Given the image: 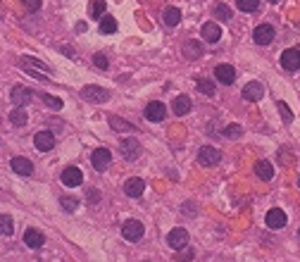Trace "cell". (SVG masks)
<instances>
[{"label":"cell","mask_w":300,"mask_h":262,"mask_svg":"<svg viewBox=\"0 0 300 262\" xmlns=\"http://www.w3.org/2000/svg\"><path fill=\"white\" fill-rule=\"evenodd\" d=\"M219 160H222V152L217 148H212V145H203L198 150V162L203 167H215L219 165Z\"/></svg>","instance_id":"1"},{"label":"cell","mask_w":300,"mask_h":262,"mask_svg":"<svg viewBox=\"0 0 300 262\" xmlns=\"http://www.w3.org/2000/svg\"><path fill=\"white\" fill-rule=\"evenodd\" d=\"M119 150H122V155L129 162H134V160H138V155H141V143H138L136 138H122L119 141Z\"/></svg>","instance_id":"2"},{"label":"cell","mask_w":300,"mask_h":262,"mask_svg":"<svg viewBox=\"0 0 300 262\" xmlns=\"http://www.w3.org/2000/svg\"><path fill=\"white\" fill-rule=\"evenodd\" d=\"M81 98L89 103H105L110 98V91L100 89V86H83L81 89Z\"/></svg>","instance_id":"3"},{"label":"cell","mask_w":300,"mask_h":262,"mask_svg":"<svg viewBox=\"0 0 300 262\" xmlns=\"http://www.w3.org/2000/svg\"><path fill=\"white\" fill-rule=\"evenodd\" d=\"M143 231L145 229L138 220H129L122 227V236L126 238V241H141V238H143Z\"/></svg>","instance_id":"4"},{"label":"cell","mask_w":300,"mask_h":262,"mask_svg":"<svg viewBox=\"0 0 300 262\" xmlns=\"http://www.w3.org/2000/svg\"><path fill=\"white\" fill-rule=\"evenodd\" d=\"M281 67L286 72H298L300 69V50L295 48H288L281 53Z\"/></svg>","instance_id":"5"},{"label":"cell","mask_w":300,"mask_h":262,"mask_svg":"<svg viewBox=\"0 0 300 262\" xmlns=\"http://www.w3.org/2000/svg\"><path fill=\"white\" fill-rule=\"evenodd\" d=\"M252 41L258 43V46H269V43L274 41V27H269V24H260V27H255V31H252Z\"/></svg>","instance_id":"6"},{"label":"cell","mask_w":300,"mask_h":262,"mask_svg":"<svg viewBox=\"0 0 300 262\" xmlns=\"http://www.w3.org/2000/svg\"><path fill=\"white\" fill-rule=\"evenodd\" d=\"M10 98H12V103L17 105V107H24V105H29L34 100V91L24 89V86H14V89L10 91Z\"/></svg>","instance_id":"7"},{"label":"cell","mask_w":300,"mask_h":262,"mask_svg":"<svg viewBox=\"0 0 300 262\" xmlns=\"http://www.w3.org/2000/svg\"><path fill=\"white\" fill-rule=\"evenodd\" d=\"M167 243H169V248H174V250L184 248L186 243H188V231H186V229H181V227L172 229L169 236H167Z\"/></svg>","instance_id":"8"},{"label":"cell","mask_w":300,"mask_h":262,"mask_svg":"<svg viewBox=\"0 0 300 262\" xmlns=\"http://www.w3.org/2000/svg\"><path fill=\"white\" fill-rule=\"evenodd\" d=\"M10 167H12V172L19 174V177H31V174H34V162L27 158H12L10 160Z\"/></svg>","instance_id":"9"},{"label":"cell","mask_w":300,"mask_h":262,"mask_svg":"<svg viewBox=\"0 0 300 262\" xmlns=\"http://www.w3.org/2000/svg\"><path fill=\"white\" fill-rule=\"evenodd\" d=\"M243 98L246 100H250V103H258V100H262L265 98V86L260 81H250L243 86Z\"/></svg>","instance_id":"10"},{"label":"cell","mask_w":300,"mask_h":262,"mask_svg":"<svg viewBox=\"0 0 300 262\" xmlns=\"http://www.w3.org/2000/svg\"><path fill=\"white\" fill-rule=\"evenodd\" d=\"M110 160H112V155H110L108 148H98V150H93V155H91V162H93V167H96L98 172H105V169H108Z\"/></svg>","instance_id":"11"},{"label":"cell","mask_w":300,"mask_h":262,"mask_svg":"<svg viewBox=\"0 0 300 262\" xmlns=\"http://www.w3.org/2000/svg\"><path fill=\"white\" fill-rule=\"evenodd\" d=\"M215 79L219 83H224V86H231L233 79H236V72H233L231 64H217L215 67Z\"/></svg>","instance_id":"12"},{"label":"cell","mask_w":300,"mask_h":262,"mask_svg":"<svg viewBox=\"0 0 300 262\" xmlns=\"http://www.w3.org/2000/svg\"><path fill=\"white\" fill-rule=\"evenodd\" d=\"M265 222H267V227L269 229H281V227H286V212H281L279 207H272L269 212H267V217H265Z\"/></svg>","instance_id":"13"},{"label":"cell","mask_w":300,"mask_h":262,"mask_svg":"<svg viewBox=\"0 0 300 262\" xmlns=\"http://www.w3.org/2000/svg\"><path fill=\"white\" fill-rule=\"evenodd\" d=\"M145 191V181L138 179V177H131L126 184H124V193L129 195V198H141Z\"/></svg>","instance_id":"14"},{"label":"cell","mask_w":300,"mask_h":262,"mask_svg":"<svg viewBox=\"0 0 300 262\" xmlns=\"http://www.w3.org/2000/svg\"><path fill=\"white\" fill-rule=\"evenodd\" d=\"M81 181H83V174H81V169H76V167H67V169L62 172V184H65V186L74 188V186H79Z\"/></svg>","instance_id":"15"},{"label":"cell","mask_w":300,"mask_h":262,"mask_svg":"<svg viewBox=\"0 0 300 262\" xmlns=\"http://www.w3.org/2000/svg\"><path fill=\"white\" fill-rule=\"evenodd\" d=\"M167 117V107H164L162 103H148V107H145V119H150V122H162V119Z\"/></svg>","instance_id":"16"},{"label":"cell","mask_w":300,"mask_h":262,"mask_svg":"<svg viewBox=\"0 0 300 262\" xmlns=\"http://www.w3.org/2000/svg\"><path fill=\"white\" fill-rule=\"evenodd\" d=\"M200 34H203V38L207 43H217L219 38H222V29H219V24H215V21H207V24H203Z\"/></svg>","instance_id":"17"},{"label":"cell","mask_w":300,"mask_h":262,"mask_svg":"<svg viewBox=\"0 0 300 262\" xmlns=\"http://www.w3.org/2000/svg\"><path fill=\"white\" fill-rule=\"evenodd\" d=\"M34 143H36V148L38 150H50L55 145V134L53 131H38L34 136Z\"/></svg>","instance_id":"18"},{"label":"cell","mask_w":300,"mask_h":262,"mask_svg":"<svg viewBox=\"0 0 300 262\" xmlns=\"http://www.w3.org/2000/svg\"><path fill=\"white\" fill-rule=\"evenodd\" d=\"M24 243H27L29 248H41L43 243H46V236L41 231H36V229H29L27 234H24Z\"/></svg>","instance_id":"19"},{"label":"cell","mask_w":300,"mask_h":262,"mask_svg":"<svg viewBox=\"0 0 300 262\" xmlns=\"http://www.w3.org/2000/svg\"><path fill=\"white\" fill-rule=\"evenodd\" d=\"M255 174H258V179L269 181L274 177V167L267 160H260V162H255Z\"/></svg>","instance_id":"20"},{"label":"cell","mask_w":300,"mask_h":262,"mask_svg":"<svg viewBox=\"0 0 300 262\" xmlns=\"http://www.w3.org/2000/svg\"><path fill=\"white\" fill-rule=\"evenodd\" d=\"M174 112H177L179 117L188 115V112H191V98H188V96H179V98H174Z\"/></svg>","instance_id":"21"},{"label":"cell","mask_w":300,"mask_h":262,"mask_svg":"<svg viewBox=\"0 0 300 262\" xmlns=\"http://www.w3.org/2000/svg\"><path fill=\"white\" fill-rule=\"evenodd\" d=\"M184 55L188 57V60H196V57H200V55H203V43H200V41H186Z\"/></svg>","instance_id":"22"},{"label":"cell","mask_w":300,"mask_h":262,"mask_svg":"<svg viewBox=\"0 0 300 262\" xmlns=\"http://www.w3.org/2000/svg\"><path fill=\"white\" fill-rule=\"evenodd\" d=\"M162 19H164L167 27H177L179 21H181V12H179L177 7H167V10L162 12Z\"/></svg>","instance_id":"23"},{"label":"cell","mask_w":300,"mask_h":262,"mask_svg":"<svg viewBox=\"0 0 300 262\" xmlns=\"http://www.w3.org/2000/svg\"><path fill=\"white\" fill-rule=\"evenodd\" d=\"M14 234V222L10 214H0V236H12Z\"/></svg>","instance_id":"24"},{"label":"cell","mask_w":300,"mask_h":262,"mask_svg":"<svg viewBox=\"0 0 300 262\" xmlns=\"http://www.w3.org/2000/svg\"><path fill=\"white\" fill-rule=\"evenodd\" d=\"M10 122H12L14 126H24L29 122V115L22 110V107H14V110L10 112Z\"/></svg>","instance_id":"25"},{"label":"cell","mask_w":300,"mask_h":262,"mask_svg":"<svg viewBox=\"0 0 300 262\" xmlns=\"http://www.w3.org/2000/svg\"><path fill=\"white\" fill-rule=\"evenodd\" d=\"M115 31H117L115 17H102L100 19V34H115Z\"/></svg>","instance_id":"26"},{"label":"cell","mask_w":300,"mask_h":262,"mask_svg":"<svg viewBox=\"0 0 300 262\" xmlns=\"http://www.w3.org/2000/svg\"><path fill=\"white\" fill-rule=\"evenodd\" d=\"M110 126L117 131H136V126L129 124V122H124V119H119V117H110Z\"/></svg>","instance_id":"27"},{"label":"cell","mask_w":300,"mask_h":262,"mask_svg":"<svg viewBox=\"0 0 300 262\" xmlns=\"http://www.w3.org/2000/svg\"><path fill=\"white\" fill-rule=\"evenodd\" d=\"M196 89H198L200 93H205V96H215V83H212L210 79H198V81H196Z\"/></svg>","instance_id":"28"},{"label":"cell","mask_w":300,"mask_h":262,"mask_svg":"<svg viewBox=\"0 0 300 262\" xmlns=\"http://www.w3.org/2000/svg\"><path fill=\"white\" fill-rule=\"evenodd\" d=\"M236 7L241 12H255L260 7V0H236Z\"/></svg>","instance_id":"29"},{"label":"cell","mask_w":300,"mask_h":262,"mask_svg":"<svg viewBox=\"0 0 300 262\" xmlns=\"http://www.w3.org/2000/svg\"><path fill=\"white\" fill-rule=\"evenodd\" d=\"M224 136H226V138H231V141H236V138L243 136V126H241V124H229V126L224 129Z\"/></svg>","instance_id":"30"},{"label":"cell","mask_w":300,"mask_h":262,"mask_svg":"<svg viewBox=\"0 0 300 262\" xmlns=\"http://www.w3.org/2000/svg\"><path fill=\"white\" fill-rule=\"evenodd\" d=\"M105 12V0H91V17H102Z\"/></svg>","instance_id":"31"},{"label":"cell","mask_w":300,"mask_h":262,"mask_svg":"<svg viewBox=\"0 0 300 262\" xmlns=\"http://www.w3.org/2000/svg\"><path fill=\"white\" fill-rule=\"evenodd\" d=\"M43 103L48 105V107H53V110H62V100L57 96H50V93H46V96H43Z\"/></svg>","instance_id":"32"},{"label":"cell","mask_w":300,"mask_h":262,"mask_svg":"<svg viewBox=\"0 0 300 262\" xmlns=\"http://www.w3.org/2000/svg\"><path fill=\"white\" fill-rule=\"evenodd\" d=\"M60 205L65 207L67 212H72V210H76V207H79V200H76L74 195H72V198H69V195H65V198L60 200Z\"/></svg>","instance_id":"33"},{"label":"cell","mask_w":300,"mask_h":262,"mask_svg":"<svg viewBox=\"0 0 300 262\" xmlns=\"http://www.w3.org/2000/svg\"><path fill=\"white\" fill-rule=\"evenodd\" d=\"M215 17H217V19H231V7L217 5L215 7Z\"/></svg>","instance_id":"34"},{"label":"cell","mask_w":300,"mask_h":262,"mask_svg":"<svg viewBox=\"0 0 300 262\" xmlns=\"http://www.w3.org/2000/svg\"><path fill=\"white\" fill-rule=\"evenodd\" d=\"M93 64H96L98 69H108L110 67V62H108V57L102 55V53H96V55H93Z\"/></svg>","instance_id":"35"},{"label":"cell","mask_w":300,"mask_h":262,"mask_svg":"<svg viewBox=\"0 0 300 262\" xmlns=\"http://www.w3.org/2000/svg\"><path fill=\"white\" fill-rule=\"evenodd\" d=\"M41 3L43 0H24V7H27V12H38V10H41Z\"/></svg>","instance_id":"36"},{"label":"cell","mask_w":300,"mask_h":262,"mask_svg":"<svg viewBox=\"0 0 300 262\" xmlns=\"http://www.w3.org/2000/svg\"><path fill=\"white\" fill-rule=\"evenodd\" d=\"M276 107L284 112V119H286V122H293V112L288 110V105H286V103H281V100H279V103H276Z\"/></svg>","instance_id":"37"},{"label":"cell","mask_w":300,"mask_h":262,"mask_svg":"<svg viewBox=\"0 0 300 262\" xmlns=\"http://www.w3.org/2000/svg\"><path fill=\"white\" fill-rule=\"evenodd\" d=\"M89 200H91V203H98V200H100L98 191H89Z\"/></svg>","instance_id":"38"},{"label":"cell","mask_w":300,"mask_h":262,"mask_svg":"<svg viewBox=\"0 0 300 262\" xmlns=\"http://www.w3.org/2000/svg\"><path fill=\"white\" fill-rule=\"evenodd\" d=\"M62 53H65V55H69V57H74V55H76L74 48H69V46H65V48H62Z\"/></svg>","instance_id":"39"},{"label":"cell","mask_w":300,"mask_h":262,"mask_svg":"<svg viewBox=\"0 0 300 262\" xmlns=\"http://www.w3.org/2000/svg\"><path fill=\"white\" fill-rule=\"evenodd\" d=\"M267 3H279V0H267Z\"/></svg>","instance_id":"40"}]
</instances>
